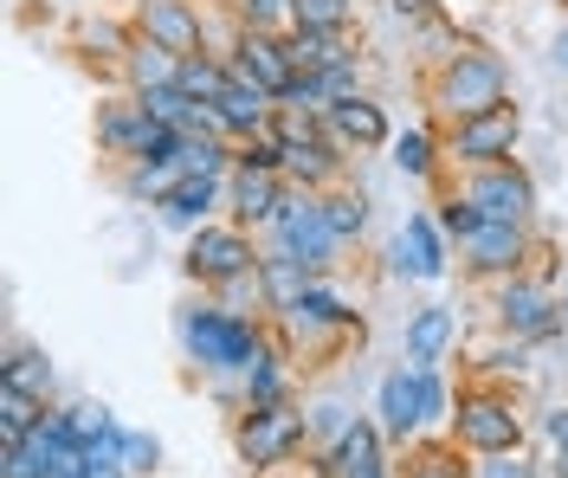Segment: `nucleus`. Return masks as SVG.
<instances>
[{
  "instance_id": "33",
  "label": "nucleus",
  "mask_w": 568,
  "mask_h": 478,
  "mask_svg": "<svg viewBox=\"0 0 568 478\" xmlns=\"http://www.w3.org/2000/svg\"><path fill=\"white\" fill-rule=\"evenodd\" d=\"M233 13L252 33H291L297 27V0H233Z\"/></svg>"
},
{
  "instance_id": "38",
  "label": "nucleus",
  "mask_w": 568,
  "mask_h": 478,
  "mask_svg": "<svg viewBox=\"0 0 568 478\" xmlns=\"http://www.w3.org/2000/svg\"><path fill=\"white\" fill-rule=\"evenodd\" d=\"M349 427H355V414H349L343 401H323V407H311V440H329V446H336L343 434H349Z\"/></svg>"
},
{
  "instance_id": "46",
  "label": "nucleus",
  "mask_w": 568,
  "mask_h": 478,
  "mask_svg": "<svg viewBox=\"0 0 568 478\" xmlns=\"http://www.w3.org/2000/svg\"><path fill=\"white\" fill-rule=\"evenodd\" d=\"M562 7H568V0H562Z\"/></svg>"
},
{
  "instance_id": "35",
  "label": "nucleus",
  "mask_w": 568,
  "mask_h": 478,
  "mask_svg": "<svg viewBox=\"0 0 568 478\" xmlns=\"http://www.w3.org/2000/svg\"><path fill=\"white\" fill-rule=\"evenodd\" d=\"M349 13L355 0H297V27L311 33H349Z\"/></svg>"
},
{
  "instance_id": "12",
  "label": "nucleus",
  "mask_w": 568,
  "mask_h": 478,
  "mask_svg": "<svg viewBox=\"0 0 568 478\" xmlns=\"http://www.w3.org/2000/svg\"><path fill=\"white\" fill-rule=\"evenodd\" d=\"M226 65H233V78H246V84L272 91V98H284L297 84V59H291V39L284 33H252V27H240Z\"/></svg>"
},
{
  "instance_id": "19",
  "label": "nucleus",
  "mask_w": 568,
  "mask_h": 478,
  "mask_svg": "<svg viewBox=\"0 0 568 478\" xmlns=\"http://www.w3.org/2000/svg\"><path fill=\"white\" fill-rule=\"evenodd\" d=\"M284 182L291 187H343V143L323 130V136H304V143H284Z\"/></svg>"
},
{
  "instance_id": "43",
  "label": "nucleus",
  "mask_w": 568,
  "mask_h": 478,
  "mask_svg": "<svg viewBox=\"0 0 568 478\" xmlns=\"http://www.w3.org/2000/svg\"><path fill=\"white\" fill-rule=\"evenodd\" d=\"M549 65H556V72H568V33L556 39V52H549Z\"/></svg>"
},
{
  "instance_id": "34",
  "label": "nucleus",
  "mask_w": 568,
  "mask_h": 478,
  "mask_svg": "<svg viewBox=\"0 0 568 478\" xmlns=\"http://www.w3.org/2000/svg\"><path fill=\"white\" fill-rule=\"evenodd\" d=\"M433 221L446 226V240H453V246H459L465 233H471V226L485 221V214H478V207H471V201H465L459 187H446V194H439V201H433Z\"/></svg>"
},
{
  "instance_id": "2",
  "label": "nucleus",
  "mask_w": 568,
  "mask_h": 478,
  "mask_svg": "<svg viewBox=\"0 0 568 478\" xmlns=\"http://www.w3.org/2000/svg\"><path fill=\"white\" fill-rule=\"evenodd\" d=\"M446 407H453L446 375L426 368V363H394L388 375H382V388H375V420H382V434H388L394 446H414L426 427H439Z\"/></svg>"
},
{
  "instance_id": "11",
  "label": "nucleus",
  "mask_w": 568,
  "mask_h": 478,
  "mask_svg": "<svg viewBox=\"0 0 568 478\" xmlns=\"http://www.w3.org/2000/svg\"><path fill=\"white\" fill-rule=\"evenodd\" d=\"M459 258L471 278H517L530 258V226L524 221H478L459 240Z\"/></svg>"
},
{
  "instance_id": "25",
  "label": "nucleus",
  "mask_w": 568,
  "mask_h": 478,
  "mask_svg": "<svg viewBox=\"0 0 568 478\" xmlns=\"http://www.w3.org/2000/svg\"><path fill=\"white\" fill-rule=\"evenodd\" d=\"M123 78H130V91H162V84L181 78V52H169V45H155V39L136 33L130 59H123Z\"/></svg>"
},
{
  "instance_id": "4",
  "label": "nucleus",
  "mask_w": 568,
  "mask_h": 478,
  "mask_svg": "<svg viewBox=\"0 0 568 478\" xmlns=\"http://www.w3.org/2000/svg\"><path fill=\"white\" fill-rule=\"evenodd\" d=\"M272 246H284L291 258H304L317 278H329L343 265V240H336V226L323 214L317 187H284V207H278V221H272Z\"/></svg>"
},
{
  "instance_id": "28",
  "label": "nucleus",
  "mask_w": 568,
  "mask_h": 478,
  "mask_svg": "<svg viewBox=\"0 0 568 478\" xmlns=\"http://www.w3.org/2000/svg\"><path fill=\"white\" fill-rule=\"evenodd\" d=\"M39 420H45V395L0 382V440H20V434H33Z\"/></svg>"
},
{
  "instance_id": "21",
  "label": "nucleus",
  "mask_w": 568,
  "mask_h": 478,
  "mask_svg": "<svg viewBox=\"0 0 568 478\" xmlns=\"http://www.w3.org/2000/svg\"><path fill=\"white\" fill-rule=\"evenodd\" d=\"M220 194H226V175H175V187H169L155 207H162V221H169V226L201 233V226H207V214L220 207Z\"/></svg>"
},
{
  "instance_id": "10",
  "label": "nucleus",
  "mask_w": 568,
  "mask_h": 478,
  "mask_svg": "<svg viewBox=\"0 0 568 478\" xmlns=\"http://www.w3.org/2000/svg\"><path fill=\"white\" fill-rule=\"evenodd\" d=\"M459 194L485 214V221H524L536 214V182L517 169V162H485V169H465Z\"/></svg>"
},
{
  "instance_id": "44",
  "label": "nucleus",
  "mask_w": 568,
  "mask_h": 478,
  "mask_svg": "<svg viewBox=\"0 0 568 478\" xmlns=\"http://www.w3.org/2000/svg\"><path fill=\"white\" fill-rule=\"evenodd\" d=\"M562 330H568V292H562Z\"/></svg>"
},
{
  "instance_id": "13",
  "label": "nucleus",
  "mask_w": 568,
  "mask_h": 478,
  "mask_svg": "<svg viewBox=\"0 0 568 478\" xmlns=\"http://www.w3.org/2000/svg\"><path fill=\"white\" fill-rule=\"evenodd\" d=\"M446 226L433 221V214H407L400 233H394V272L400 278H414V285H439L446 278Z\"/></svg>"
},
{
  "instance_id": "16",
  "label": "nucleus",
  "mask_w": 568,
  "mask_h": 478,
  "mask_svg": "<svg viewBox=\"0 0 568 478\" xmlns=\"http://www.w3.org/2000/svg\"><path fill=\"white\" fill-rule=\"evenodd\" d=\"M453 343H459V311H453V304H420V311L407 317V330H400V356L439 368L453 356Z\"/></svg>"
},
{
  "instance_id": "39",
  "label": "nucleus",
  "mask_w": 568,
  "mask_h": 478,
  "mask_svg": "<svg viewBox=\"0 0 568 478\" xmlns=\"http://www.w3.org/2000/svg\"><path fill=\"white\" fill-rule=\"evenodd\" d=\"M123 466H130V472H155V466H162V440L130 427V440H123Z\"/></svg>"
},
{
  "instance_id": "45",
  "label": "nucleus",
  "mask_w": 568,
  "mask_h": 478,
  "mask_svg": "<svg viewBox=\"0 0 568 478\" xmlns=\"http://www.w3.org/2000/svg\"><path fill=\"white\" fill-rule=\"evenodd\" d=\"M562 478H568V466H562Z\"/></svg>"
},
{
  "instance_id": "22",
  "label": "nucleus",
  "mask_w": 568,
  "mask_h": 478,
  "mask_svg": "<svg viewBox=\"0 0 568 478\" xmlns=\"http://www.w3.org/2000/svg\"><path fill=\"white\" fill-rule=\"evenodd\" d=\"M272 116H278V98H272V91H258V84H246V78H233V84L220 91V123H226V136H233V143L265 136V130H272Z\"/></svg>"
},
{
  "instance_id": "27",
  "label": "nucleus",
  "mask_w": 568,
  "mask_h": 478,
  "mask_svg": "<svg viewBox=\"0 0 568 478\" xmlns=\"http://www.w3.org/2000/svg\"><path fill=\"white\" fill-rule=\"evenodd\" d=\"M187 98H201V104H220V91L233 84V65L220 59V52H194V59H181V78H175Z\"/></svg>"
},
{
  "instance_id": "5",
  "label": "nucleus",
  "mask_w": 568,
  "mask_h": 478,
  "mask_svg": "<svg viewBox=\"0 0 568 478\" xmlns=\"http://www.w3.org/2000/svg\"><path fill=\"white\" fill-rule=\"evenodd\" d=\"M233 446H240V459H246L252 472H278V466H291V459L311 446V407H297V401L246 407Z\"/></svg>"
},
{
  "instance_id": "32",
  "label": "nucleus",
  "mask_w": 568,
  "mask_h": 478,
  "mask_svg": "<svg viewBox=\"0 0 568 478\" xmlns=\"http://www.w3.org/2000/svg\"><path fill=\"white\" fill-rule=\"evenodd\" d=\"M323 214L336 226V240L349 246V240H362V226H368V201L349 194V187H323Z\"/></svg>"
},
{
  "instance_id": "8",
  "label": "nucleus",
  "mask_w": 568,
  "mask_h": 478,
  "mask_svg": "<svg viewBox=\"0 0 568 478\" xmlns=\"http://www.w3.org/2000/svg\"><path fill=\"white\" fill-rule=\"evenodd\" d=\"M491 324L517 343H542V336L562 330V297L549 292L542 278H497V297H491Z\"/></svg>"
},
{
  "instance_id": "40",
  "label": "nucleus",
  "mask_w": 568,
  "mask_h": 478,
  "mask_svg": "<svg viewBox=\"0 0 568 478\" xmlns=\"http://www.w3.org/2000/svg\"><path fill=\"white\" fill-rule=\"evenodd\" d=\"M542 440L556 446V459L568 466V407H549V414H542Z\"/></svg>"
},
{
  "instance_id": "42",
  "label": "nucleus",
  "mask_w": 568,
  "mask_h": 478,
  "mask_svg": "<svg viewBox=\"0 0 568 478\" xmlns=\"http://www.w3.org/2000/svg\"><path fill=\"white\" fill-rule=\"evenodd\" d=\"M394 13H400V20H426V13H439V0H388Z\"/></svg>"
},
{
  "instance_id": "31",
  "label": "nucleus",
  "mask_w": 568,
  "mask_h": 478,
  "mask_svg": "<svg viewBox=\"0 0 568 478\" xmlns=\"http://www.w3.org/2000/svg\"><path fill=\"white\" fill-rule=\"evenodd\" d=\"M407 478H471V472H459V440H426L407 446Z\"/></svg>"
},
{
  "instance_id": "30",
  "label": "nucleus",
  "mask_w": 568,
  "mask_h": 478,
  "mask_svg": "<svg viewBox=\"0 0 568 478\" xmlns=\"http://www.w3.org/2000/svg\"><path fill=\"white\" fill-rule=\"evenodd\" d=\"M278 401H291V382H284V356L265 349V356L246 368V407H278Z\"/></svg>"
},
{
  "instance_id": "26",
  "label": "nucleus",
  "mask_w": 568,
  "mask_h": 478,
  "mask_svg": "<svg viewBox=\"0 0 568 478\" xmlns=\"http://www.w3.org/2000/svg\"><path fill=\"white\" fill-rule=\"evenodd\" d=\"M439 155H446V143H433L426 130H400L388 143V162L407 182H433V175H439Z\"/></svg>"
},
{
  "instance_id": "17",
  "label": "nucleus",
  "mask_w": 568,
  "mask_h": 478,
  "mask_svg": "<svg viewBox=\"0 0 568 478\" xmlns=\"http://www.w3.org/2000/svg\"><path fill=\"white\" fill-rule=\"evenodd\" d=\"M284 324H291V336H297V343H317V336H329V330H343V336L362 330V317H355L349 304L323 285V278H317L304 297H297L291 311H284Z\"/></svg>"
},
{
  "instance_id": "37",
  "label": "nucleus",
  "mask_w": 568,
  "mask_h": 478,
  "mask_svg": "<svg viewBox=\"0 0 568 478\" xmlns=\"http://www.w3.org/2000/svg\"><path fill=\"white\" fill-rule=\"evenodd\" d=\"M471 478H542V472L524 452H485V459H471Z\"/></svg>"
},
{
  "instance_id": "14",
  "label": "nucleus",
  "mask_w": 568,
  "mask_h": 478,
  "mask_svg": "<svg viewBox=\"0 0 568 478\" xmlns=\"http://www.w3.org/2000/svg\"><path fill=\"white\" fill-rule=\"evenodd\" d=\"M142 39H155V45H169L181 59H194V52H207V27H201V13L187 7V0H136V20H130Z\"/></svg>"
},
{
  "instance_id": "3",
  "label": "nucleus",
  "mask_w": 568,
  "mask_h": 478,
  "mask_svg": "<svg viewBox=\"0 0 568 478\" xmlns=\"http://www.w3.org/2000/svg\"><path fill=\"white\" fill-rule=\"evenodd\" d=\"M426 98H433V111L446 116V123H459V116H478V111L510 104V72H504V59L485 52V45H459V52L439 59V72H433V84H426Z\"/></svg>"
},
{
  "instance_id": "29",
  "label": "nucleus",
  "mask_w": 568,
  "mask_h": 478,
  "mask_svg": "<svg viewBox=\"0 0 568 478\" xmlns=\"http://www.w3.org/2000/svg\"><path fill=\"white\" fill-rule=\"evenodd\" d=\"M0 382L33 388V395H52V363H45V349H33V343H13V349H7V363H0Z\"/></svg>"
},
{
  "instance_id": "15",
  "label": "nucleus",
  "mask_w": 568,
  "mask_h": 478,
  "mask_svg": "<svg viewBox=\"0 0 568 478\" xmlns=\"http://www.w3.org/2000/svg\"><path fill=\"white\" fill-rule=\"evenodd\" d=\"M284 175H272V169H233L226 175V201H233V226H265L272 233V221H278V207H284Z\"/></svg>"
},
{
  "instance_id": "9",
  "label": "nucleus",
  "mask_w": 568,
  "mask_h": 478,
  "mask_svg": "<svg viewBox=\"0 0 568 478\" xmlns=\"http://www.w3.org/2000/svg\"><path fill=\"white\" fill-rule=\"evenodd\" d=\"M517 136H524V111H517V104H497V111H478V116H459V123H446V155H453L459 169L510 162Z\"/></svg>"
},
{
  "instance_id": "23",
  "label": "nucleus",
  "mask_w": 568,
  "mask_h": 478,
  "mask_svg": "<svg viewBox=\"0 0 568 478\" xmlns=\"http://www.w3.org/2000/svg\"><path fill=\"white\" fill-rule=\"evenodd\" d=\"M317 285V272L304 265V258H291L284 246H272V253H258V292H265V311H291L297 297Z\"/></svg>"
},
{
  "instance_id": "18",
  "label": "nucleus",
  "mask_w": 568,
  "mask_h": 478,
  "mask_svg": "<svg viewBox=\"0 0 568 478\" xmlns=\"http://www.w3.org/2000/svg\"><path fill=\"white\" fill-rule=\"evenodd\" d=\"M323 130L336 136L343 149H388L394 136H388V116H382V104L375 98H336L329 111H323Z\"/></svg>"
},
{
  "instance_id": "1",
  "label": "nucleus",
  "mask_w": 568,
  "mask_h": 478,
  "mask_svg": "<svg viewBox=\"0 0 568 478\" xmlns=\"http://www.w3.org/2000/svg\"><path fill=\"white\" fill-rule=\"evenodd\" d=\"M175 336L187 349V363L207 368V375H246L272 343H265V324L246 317V311H226V304H187L175 317Z\"/></svg>"
},
{
  "instance_id": "41",
  "label": "nucleus",
  "mask_w": 568,
  "mask_h": 478,
  "mask_svg": "<svg viewBox=\"0 0 568 478\" xmlns=\"http://www.w3.org/2000/svg\"><path fill=\"white\" fill-rule=\"evenodd\" d=\"M84 478H136L123 459H84Z\"/></svg>"
},
{
  "instance_id": "20",
  "label": "nucleus",
  "mask_w": 568,
  "mask_h": 478,
  "mask_svg": "<svg viewBox=\"0 0 568 478\" xmlns=\"http://www.w3.org/2000/svg\"><path fill=\"white\" fill-rule=\"evenodd\" d=\"M329 472L336 478H388V434H382V420H355L349 434L329 446Z\"/></svg>"
},
{
  "instance_id": "7",
  "label": "nucleus",
  "mask_w": 568,
  "mask_h": 478,
  "mask_svg": "<svg viewBox=\"0 0 568 478\" xmlns=\"http://www.w3.org/2000/svg\"><path fill=\"white\" fill-rule=\"evenodd\" d=\"M252 265H258V246H252L246 226H201L194 240H187V258H181V272L194 278V285H207V292H226L233 278H246Z\"/></svg>"
},
{
  "instance_id": "36",
  "label": "nucleus",
  "mask_w": 568,
  "mask_h": 478,
  "mask_svg": "<svg viewBox=\"0 0 568 478\" xmlns=\"http://www.w3.org/2000/svg\"><path fill=\"white\" fill-rule=\"evenodd\" d=\"M175 175H181V169H155V162H130V175H123V194H130V201H149V207H155V201H162V194L175 187Z\"/></svg>"
},
{
  "instance_id": "6",
  "label": "nucleus",
  "mask_w": 568,
  "mask_h": 478,
  "mask_svg": "<svg viewBox=\"0 0 568 478\" xmlns=\"http://www.w3.org/2000/svg\"><path fill=\"white\" fill-rule=\"evenodd\" d=\"M453 440H459V452H471V459H485V452H524V420H517L510 395L471 388V395H459Z\"/></svg>"
},
{
  "instance_id": "24",
  "label": "nucleus",
  "mask_w": 568,
  "mask_h": 478,
  "mask_svg": "<svg viewBox=\"0 0 568 478\" xmlns=\"http://www.w3.org/2000/svg\"><path fill=\"white\" fill-rule=\"evenodd\" d=\"M291 59H297V72H343V65H355V45L349 33H311V27H291Z\"/></svg>"
}]
</instances>
